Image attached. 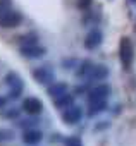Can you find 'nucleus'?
<instances>
[{
    "mask_svg": "<svg viewBox=\"0 0 136 146\" xmlns=\"http://www.w3.org/2000/svg\"><path fill=\"white\" fill-rule=\"evenodd\" d=\"M16 41L19 43V46H28V45H35V43H38V36H36L35 33H29V35H23V36H19Z\"/></svg>",
    "mask_w": 136,
    "mask_h": 146,
    "instance_id": "2eb2a0df",
    "label": "nucleus"
},
{
    "mask_svg": "<svg viewBox=\"0 0 136 146\" xmlns=\"http://www.w3.org/2000/svg\"><path fill=\"white\" fill-rule=\"evenodd\" d=\"M88 91H90L88 84H83V86H78L76 88V93H88Z\"/></svg>",
    "mask_w": 136,
    "mask_h": 146,
    "instance_id": "393cba45",
    "label": "nucleus"
},
{
    "mask_svg": "<svg viewBox=\"0 0 136 146\" xmlns=\"http://www.w3.org/2000/svg\"><path fill=\"white\" fill-rule=\"evenodd\" d=\"M64 146H83V141L78 136H69L64 139Z\"/></svg>",
    "mask_w": 136,
    "mask_h": 146,
    "instance_id": "6ab92c4d",
    "label": "nucleus"
},
{
    "mask_svg": "<svg viewBox=\"0 0 136 146\" xmlns=\"http://www.w3.org/2000/svg\"><path fill=\"white\" fill-rule=\"evenodd\" d=\"M5 103H7V100L4 96H0V108H5Z\"/></svg>",
    "mask_w": 136,
    "mask_h": 146,
    "instance_id": "a878e982",
    "label": "nucleus"
},
{
    "mask_svg": "<svg viewBox=\"0 0 136 146\" xmlns=\"http://www.w3.org/2000/svg\"><path fill=\"white\" fill-rule=\"evenodd\" d=\"M5 83L9 84V88H12V86H17V84H23L21 78L16 74V72H9V74L5 76Z\"/></svg>",
    "mask_w": 136,
    "mask_h": 146,
    "instance_id": "f3484780",
    "label": "nucleus"
},
{
    "mask_svg": "<svg viewBox=\"0 0 136 146\" xmlns=\"http://www.w3.org/2000/svg\"><path fill=\"white\" fill-rule=\"evenodd\" d=\"M81 119H83V108L79 105H74L73 103L71 107L64 108V112H62V120L67 125H74V124L81 122Z\"/></svg>",
    "mask_w": 136,
    "mask_h": 146,
    "instance_id": "7ed1b4c3",
    "label": "nucleus"
},
{
    "mask_svg": "<svg viewBox=\"0 0 136 146\" xmlns=\"http://www.w3.org/2000/svg\"><path fill=\"white\" fill-rule=\"evenodd\" d=\"M11 9V0H0V14Z\"/></svg>",
    "mask_w": 136,
    "mask_h": 146,
    "instance_id": "b1692460",
    "label": "nucleus"
},
{
    "mask_svg": "<svg viewBox=\"0 0 136 146\" xmlns=\"http://www.w3.org/2000/svg\"><path fill=\"white\" fill-rule=\"evenodd\" d=\"M40 124V120L38 119H35V115H33V119H24V120H19V127L21 129H24V131H28V129H33V127H36Z\"/></svg>",
    "mask_w": 136,
    "mask_h": 146,
    "instance_id": "dca6fc26",
    "label": "nucleus"
},
{
    "mask_svg": "<svg viewBox=\"0 0 136 146\" xmlns=\"http://www.w3.org/2000/svg\"><path fill=\"white\" fill-rule=\"evenodd\" d=\"M102 40H103L102 31L97 29V28H93V29H90L88 35L85 36V48H88V50H95V48H98V46L102 45Z\"/></svg>",
    "mask_w": 136,
    "mask_h": 146,
    "instance_id": "423d86ee",
    "label": "nucleus"
},
{
    "mask_svg": "<svg viewBox=\"0 0 136 146\" xmlns=\"http://www.w3.org/2000/svg\"><path fill=\"white\" fill-rule=\"evenodd\" d=\"M45 52H47V50H45L41 45H38V43L28 45V46H19V53H21L24 58H40V57L45 55Z\"/></svg>",
    "mask_w": 136,
    "mask_h": 146,
    "instance_id": "0eeeda50",
    "label": "nucleus"
},
{
    "mask_svg": "<svg viewBox=\"0 0 136 146\" xmlns=\"http://www.w3.org/2000/svg\"><path fill=\"white\" fill-rule=\"evenodd\" d=\"M33 78H35V81L36 83H40V84H52L53 83V70L50 69V67H36L35 70H33Z\"/></svg>",
    "mask_w": 136,
    "mask_h": 146,
    "instance_id": "39448f33",
    "label": "nucleus"
},
{
    "mask_svg": "<svg viewBox=\"0 0 136 146\" xmlns=\"http://www.w3.org/2000/svg\"><path fill=\"white\" fill-rule=\"evenodd\" d=\"M119 58H121V64H122L124 69H131L133 60H134V46H133V41L127 36L121 38V43H119Z\"/></svg>",
    "mask_w": 136,
    "mask_h": 146,
    "instance_id": "f257e3e1",
    "label": "nucleus"
},
{
    "mask_svg": "<svg viewBox=\"0 0 136 146\" xmlns=\"http://www.w3.org/2000/svg\"><path fill=\"white\" fill-rule=\"evenodd\" d=\"M107 110V102H90L88 103V115H97Z\"/></svg>",
    "mask_w": 136,
    "mask_h": 146,
    "instance_id": "4468645a",
    "label": "nucleus"
},
{
    "mask_svg": "<svg viewBox=\"0 0 136 146\" xmlns=\"http://www.w3.org/2000/svg\"><path fill=\"white\" fill-rule=\"evenodd\" d=\"M93 69V64L90 60H83L78 64V70H76V76L78 78H88L90 76V72Z\"/></svg>",
    "mask_w": 136,
    "mask_h": 146,
    "instance_id": "ddd939ff",
    "label": "nucleus"
},
{
    "mask_svg": "<svg viewBox=\"0 0 136 146\" xmlns=\"http://www.w3.org/2000/svg\"><path fill=\"white\" fill-rule=\"evenodd\" d=\"M109 95H110V86L109 84H98L86 93V98H88V103L90 102H107Z\"/></svg>",
    "mask_w": 136,
    "mask_h": 146,
    "instance_id": "20e7f679",
    "label": "nucleus"
},
{
    "mask_svg": "<svg viewBox=\"0 0 136 146\" xmlns=\"http://www.w3.org/2000/svg\"><path fill=\"white\" fill-rule=\"evenodd\" d=\"M14 137V132L11 129H0V141H11Z\"/></svg>",
    "mask_w": 136,
    "mask_h": 146,
    "instance_id": "412c9836",
    "label": "nucleus"
},
{
    "mask_svg": "<svg viewBox=\"0 0 136 146\" xmlns=\"http://www.w3.org/2000/svg\"><path fill=\"white\" fill-rule=\"evenodd\" d=\"M23 23V14L17 12V11H5L0 14V28L4 29H12V28H17L19 24Z\"/></svg>",
    "mask_w": 136,
    "mask_h": 146,
    "instance_id": "f03ea898",
    "label": "nucleus"
},
{
    "mask_svg": "<svg viewBox=\"0 0 136 146\" xmlns=\"http://www.w3.org/2000/svg\"><path fill=\"white\" fill-rule=\"evenodd\" d=\"M65 93H69V86H67L65 83H52L47 88V95L52 100H55V98H59V96H62Z\"/></svg>",
    "mask_w": 136,
    "mask_h": 146,
    "instance_id": "9d476101",
    "label": "nucleus"
},
{
    "mask_svg": "<svg viewBox=\"0 0 136 146\" xmlns=\"http://www.w3.org/2000/svg\"><path fill=\"white\" fill-rule=\"evenodd\" d=\"M131 2H133V4H136V0H131Z\"/></svg>",
    "mask_w": 136,
    "mask_h": 146,
    "instance_id": "bb28decb",
    "label": "nucleus"
},
{
    "mask_svg": "<svg viewBox=\"0 0 136 146\" xmlns=\"http://www.w3.org/2000/svg\"><path fill=\"white\" fill-rule=\"evenodd\" d=\"M73 103H74V95H73L71 91L53 100V105H55V108H67V107H71Z\"/></svg>",
    "mask_w": 136,
    "mask_h": 146,
    "instance_id": "f8f14e48",
    "label": "nucleus"
},
{
    "mask_svg": "<svg viewBox=\"0 0 136 146\" xmlns=\"http://www.w3.org/2000/svg\"><path fill=\"white\" fill-rule=\"evenodd\" d=\"M19 113H21V110L19 108H7V110H4V117L5 119H17L19 117Z\"/></svg>",
    "mask_w": 136,
    "mask_h": 146,
    "instance_id": "aec40b11",
    "label": "nucleus"
},
{
    "mask_svg": "<svg viewBox=\"0 0 136 146\" xmlns=\"http://www.w3.org/2000/svg\"><path fill=\"white\" fill-rule=\"evenodd\" d=\"M41 139H43V132L38 131L36 127L28 129V131H24V134H23V143L28 144V146H35V144H38Z\"/></svg>",
    "mask_w": 136,
    "mask_h": 146,
    "instance_id": "1a4fd4ad",
    "label": "nucleus"
},
{
    "mask_svg": "<svg viewBox=\"0 0 136 146\" xmlns=\"http://www.w3.org/2000/svg\"><path fill=\"white\" fill-rule=\"evenodd\" d=\"M109 67L107 65H102V64H98V65H93V69H91V72H90V79L91 81H105L107 78H109Z\"/></svg>",
    "mask_w": 136,
    "mask_h": 146,
    "instance_id": "9b49d317",
    "label": "nucleus"
},
{
    "mask_svg": "<svg viewBox=\"0 0 136 146\" xmlns=\"http://www.w3.org/2000/svg\"><path fill=\"white\" fill-rule=\"evenodd\" d=\"M62 65H64V69H73L74 65H78V60L76 58H65L62 62Z\"/></svg>",
    "mask_w": 136,
    "mask_h": 146,
    "instance_id": "4be33fe9",
    "label": "nucleus"
},
{
    "mask_svg": "<svg viewBox=\"0 0 136 146\" xmlns=\"http://www.w3.org/2000/svg\"><path fill=\"white\" fill-rule=\"evenodd\" d=\"M21 108H23L28 115H38V113H41V110H43V103H41L38 98L29 96V98H24Z\"/></svg>",
    "mask_w": 136,
    "mask_h": 146,
    "instance_id": "6e6552de",
    "label": "nucleus"
},
{
    "mask_svg": "<svg viewBox=\"0 0 136 146\" xmlns=\"http://www.w3.org/2000/svg\"><path fill=\"white\" fill-rule=\"evenodd\" d=\"M23 90H24V84L12 86V88H11V91H9V98H11V100H17V98L23 95Z\"/></svg>",
    "mask_w": 136,
    "mask_h": 146,
    "instance_id": "a211bd4d",
    "label": "nucleus"
},
{
    "mask_svg": "<svg viewBox=\"0 0 136 146\" xmlns=\"http://www.w3.org/2000/svg\"><path fill=\"white\" fill-rule=\"evenodd\" d=\"M91 2H93V0H78V7L81 11H88L90 5H91Z\"/></svg>",
    "mask_w": 136,
    "mask_h": 146,
    "instance_id": "5701e85b",
    "label": "nucleus"
}]
</instances>
